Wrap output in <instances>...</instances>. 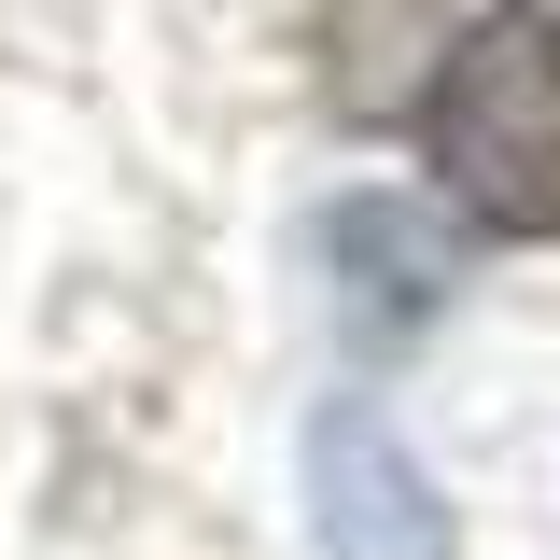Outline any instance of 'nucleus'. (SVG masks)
I'll use <instances>...</instances> for the list:
<instances>
[{"instance_id": "nucleus-1", "label": "nucleus", "mask_w": 560, "mask_h": 560, "mask_svg": "<svg viewBox=\"0 0 560 560\" xmlns=\"http://www.w3.org/2000/svg\"><path fill=\"white\" fill-rule=\"evenodd\" d=\"M420 168L490 238H560V14L490 0L420 84Z\"/></svg>"}, {"instance_id": "nucleus-3", "label": "nucleus", "mask_w": 560, "mask_h": 560, "mask_svg": "<svg viewBox=\"0 0 560 560\" xmlns=\"http://www.w3.org/2000/svg\"><path fill=\"white\" fill-rule=\"evenodd\" d=\"M323 253H337V308L364 323V337H420L434 308H448V238L434 224H407L393 197H350V210H323Z\"/></svg>"}, {"instance_id": "nucleus-2", "label": "nucleus", "mask_w": 560, "mask_h": 560, "mask_svg": "<svg viewBox=\"0 0 560 560\" xmlns=\"http://www.w3.org/2000/svg\"><path fill=\"white\" fill-rule=\"evenodd\" d=\"M308 533H323V560H448L463 547L448 533V490L420 477V448L364 393H337L308 420Z\"/></svg>"}]
</instances>
